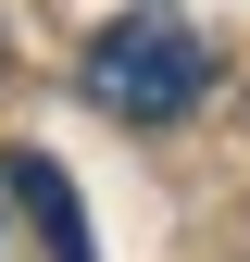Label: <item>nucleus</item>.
Listing matches in <instances>:
<instances>
[{"label": "nucleus", "mask_w": 250, "mask_h": 262, "mask_svg": "<svg viewBox=\"0 0 250 262\" xmlns=\"http://www.w3.org/2000/svg\"><path fill=\"white\" fill-rule=\"evenodd\" d=\"M0 187L38 212V237H50L62 262H100V250H88V225H75V187H62V162H50V150H13V162H0Z\"/></svg>", "instance_id": "nucleus-2"}, {"label": "nucleus", "mask_w": 250, "mask_h": 262, "mask_svg": "<svg viewBox=\"0 0 250 262\" xmlns=\"http://www.w3.org/2000/svg\"><path fill=\"white\" fill-rule=\"evenodd\" d=\"M75 88H88V100H100L113 125H175V113L213 88V38L175 13V0H125L100 38H88Z\"/></svg>", "instance_id": "nucleus-1"}]
</instances>
